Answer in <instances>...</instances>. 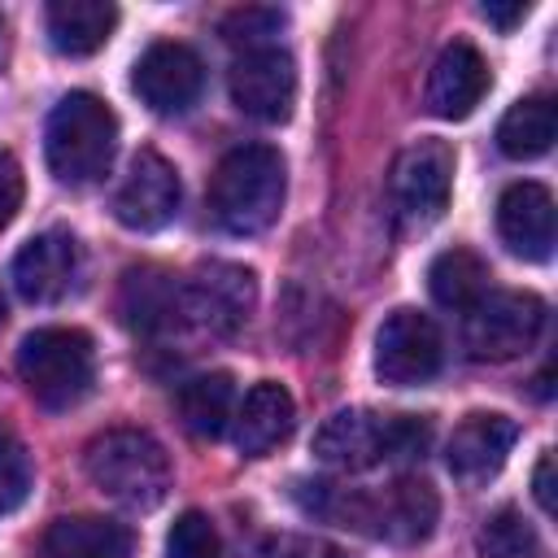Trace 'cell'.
I'll use <instances>...</instances> for the list:
<instances>
[{"instance_id": "26", "label": "cell", "mask_w": 558, "mask_h": 558, "mask_svg": "<svg viewBox=\"0 0 558 558\" xmlns=\"http://www.w3.org/2000/svg\"><path fill=\"white\" fill-rule=\"evenodd\" d=\"M31 475H35V471H31L26 445L17 440L13 427L0 423V519L13 514V510L31 497Z\"/></svg>"}, {"instance_id": "32", "label": "cell", "mask_w": 558, "mask_h": 558, "mask_svg": "<svg viewBox=\"0 0 558 558\" xmlns=\"http://www.w3.org/2000/svg\"><path fill=\"white\" fill-rule=\"evenodd\" d=\"M549 471H554V458L545 453V458L536 462V475H532V493H536V501H541V510H545V514L554 510V488H549Z\"/></svg>"}, {"instance_id": "2", "label": "cell", "mask_w": 558, "mask_h": 558, "mask_svg": "<svg viewBox=\"0 0 558 558\" xmlns=\"http://www.w3.org/2000/svg\"><path fill=\"white\" fill-rule=\"evenodd\" d=\"M283 192H288V174L279 148L240 144L218 161L209 179V214L231 235H257L279 218Z\"/></svg>"}, {"instance_id": "4", "label": "cell", "mask_w": 558, "mask_h": 558, "mask_svg": "<svg viewBox=\"0 0 558 558\" xmlns=\"http://www.w3.org/2000/svg\"><path fill=\"white\" fill-rule=\"evenodd\" d=\"M113 153H118V118L100 96L70 92L52 105L44 126V157L61 183L87 187L105 179Z\"/></svg>"}, {"instance_id": "27", "label": "cell", "mask_w": 558, "mask_h": 558, "mask_svg": "<svg viewBox=\"0 0 558 558\" xmlns=\"http://www.w3.org/2000/svg\"><path fill=\"white\" fill-rule=\"evenodd\" d=\"M166 558H222V541L201 510H183L166 532Z\"/></svg>"}, {"instance_id": "6", "label": "cell", "mask_w": 558, "mask_h": 558, "mask_svg": "<svg viewBox=\"0 0 558 558\" xmlns=\"http://www.w3.org/2000/svg\"><path fill=\"white\" fill-rule=\"evenodd\" d=\"M17 375L44 410L78 405L96 384V349L78 327H39L17 349Z\"/></svg>"}, {"instance_id": "8", "label": "cell", "mask_w": 558, "mask_h": 558, "mask_svg": "<svg viewBox=\"0 0 558 558\" xmlns=\"http://www.w3.org/2000/svg\"><path fill=\"white\" fill-rule=\"evenodd\" d=\"M179 301H183V323H192L196 331L235 336L257 305V279L248 266L205 262L187 279H179Z\"/></svg>"}, {"instance_id": "25", "label": "cell", "mask_w": 558, "mask_h": 558, "mask_svg": "<svg viewBox=\"0 0 558 558\" xmlns=\"http://www.w3.org/2000/svg\"><path fill=\"white\" fill-rule=\"evenodd\" d=\"M480 554L484 558H549L541 532L514 506H501V510H493L484 519V527H480Z\"/></svg>"}, {"instance_id": "5", "label": "cell", "mask_w": 558, "mask_h": 558, "mask_svg": "<svg viewBox=\"0 0 558 558\" xmlns=\"http://www.w3.org/2000/svg\"><path fill=\"white\" fill-rule=\"evenodd\" d=\"M87 480L126 510H157L170 493V458L161 440L140 427L100 432L83 453Z\"/></svg>"}, {"instance_id": "19", "label": "cell", "mask_w": 558, "mask_h": 558, "mask_svg": "<svg viewBox=\"0 0 558 558\" xmlns=\"http://www.w3.org/2000/svg\"><path fill=\"white\" fill-rule=\"evenodd\" d=\"M131 554H135L131 527L100 514L57 519L44 532V558H131Z\"/></svg>"}, {"instance_id": "13", "label": "cell", "mask_w": 558, "mask_h": 558, "mask_svg": "<svg viewBox=\"0 0 558 558\" xmlns=\"http://www.w3.org/2000/svg\"><path fill=\"white\" fill-rule=\"evenodd\" d=\"M179 170L161 153L140 148L113 192V218L126 231H161L179 214Z\"/></svg>"}, {"instance_id": "30", "label": "cell", "mask_w": 558, "mask_h": 558, "mask_svg": "<svg viewBox=\"0 0 558 558\" xmlns=\"http://www.w3.org/2000/svg\"><path fill=\"white\" fill-rule=\"evenodd\" d=\"M22 192H26V183H22V166L9 157V153H0V231L13 222V214L22 209Z\"/></svg>"}, {"instance_id": "23", "label": "cell", "mask_w": 558, "mask_h": 558, "mask_svg": "<svg viewBox=\"0 0 558 558\" xmlns=\"http://www.w3.org/2000/svg\"><path fill=\"white\" fill-rule=\"evenodd\" d=\"M558 131V109L549 96H523L506 109V118L497 122V148L514 161H532L541 153H549Z\"/></svg>"}, {"instance_id": "22", "label": "cell", "mask_w": 558, "mask_h": 558, "mask_svg": "<svg viewBox=\"0 0 558 558\" xmlns=\"http://www.w3.org/2000/svg\"><path fill=\"white\" fill-rule=\"evenodd\" d=\"M122 310L135 331H170L183 323V301H179V279L166 270H131L122 283Z\"/></svg>"}, {"instance_id": "15", "label": "cell", "mask_w": 558, "mask_h": 558, "mask_svg": "<svg viewBox=\"0 0 558 558\" xmlns=\"http://www.w3.org/2000/svg\"><path fill=\"white\" fill-rule=\"evenodd\" d=\"M488 61L480 57L475 44L453 39L440 48L432 74H427V113L445 118V122H462L475 113V105L488 92Z\"/></svg>"}, {"instance_id": "33", "label": "cell", "mask_w": 558, "mask_h": 558, "mask_svg": "<svg viewBox=\"0 0 558 558\" xmlns=\"http://www.w3.org/2000/svg\"><path fill=\"white\" fill-rule=\"evenodd\" d=\"M0 327H4V296H0Z\"/></svg>"}, {"instance_id": "3", "label": "cell", "mask_w": 558, "mask_h": 558, "mask_svg": "<svg viewBox=\"0 0 558 558\" xmlns=\"http://www.w3.org/2000/svg\"><path fill=\"white\" fill-rule=\"evenodd\" d=\"M432 445L427 414H375V410H340L314 436V458L331 471H371L379 462L423 458Z\"/></svg>"}, {"instance_id": "10", "label": "cell", "mask_w": 558, "mask_h": 558, "mask_svg": "<svg viewBox=\"0 0 558 558\" xmlns=\"http://www.w3.org/2000/svg\"><path fill=\"white\" fill-rule=\"evenodd\" d=\"M445 362L440 327L423 310H392L375 331V375L392 388L427 384Z\"/></svg>"}, {"instance_id": "17", "label": "cell", "mask_w": 558, "mask_h": 558, "mask_svg": "<svg viewBox=\"0 0 558 558\" xmlns=\"http://www.w3.org/2000/svg\"><path fill=\"white\" fill-rule=\"evenodd\" d=\"M497 235L523 262H549L554 253V196L545 183H510L497 201Z\"/></svg>"}, {"instance_id": "14", "label": "cell", "mask_w": 558, "mask_h": 558, "mask_svg": "<svg viewBox=\"0 0 558 558\" xmlns=\"http://www.w3.org/2000/svg\"><path fill=\"white\" fill-rule=\"evenodd\" d=\"M78 279H83V248L61 227L39 231L13 257V288L31 305H52V301L70 296L78 288Z\"/></svg>"}, {"instance_id": "20", "label": "cell", "mask_w": 558, "mask_h": 558, "mask_svg": "<svg viewBox=\"0 0 558 558\" xmlns=\"http://www.w3.org/2000/svg\"><path fill=\"white\" fill-rule=\"evenodd\" d=\"M48 44L61 57H92L109 44L118 26V9L105 0H57L48 4Z\"/></svg>"}, {"instance_id": "11", "label": "cell", "mask_w": 558, "mask_h": 558, "mask_svg": "<svg viewBox=\"0 0 558 558\" xmlns=\"http://www.w3.org/2000/svg\"><path fill=\"white\" fill-rule=\"evenodd\" d=\"M227 87H231V100L240 113H248L257 122H288L292 105H296V61L275 44L244 48L231 61Z\"/></svg>"}, {"instance_id": "7", "label": "cell", "mask_w": 558, "mask_h": 558, "mask_svg": "<svg viewBox=\"0 0 558 558\" xmlns=\"http://www.w3.org/2000/svg\"><path fill=\"white\" fill-rule=\"evenodd\" d=\"M545 331V301L536 292H484L462 323V344L475 362H510Z\"/></svg>"}, {"instance_id": "28", "label": "cell", "mask_w": 558, "mask_h": 558, "mask_svg": "<svg viewBox=\"0 0 558 558\" xmlns=\"http://www.w3.org/2000/svg\"><path fill=\"white\" fill-rule=\"evenodd\" d=\"M279 26H283V13H275V9H240L227 17L222 35L244 48H266V35H275Z\"/></svg>"}, {"instance_id": "18", "label": "cell", "mask_w": 558, "mask_h": 558, "mask_svg": "<svg viewBox=\"0 0 558 558\" xmlns=\"http://www.w3.org/2000/svg\"><path fill=\"white\" fill-rule=\"evenodd\" d=\"M296 423V405L292 392L275 379H262L244 392L240 410L231 414V432H235V449L244 458H266L270 449H279L292 436Z\"/></svg>"}, {"instance_id": "29", "label": "cell", "mask_w": 558, "mask_h": 558, "mask_svg": "<svg viewBox=\"0 0 558 558\" xmlns=\"http://www.w3.org/2000/svg\"><path fill=\"white\" fill-rule=\"evenodd\" d=\"M266 558H349V554L318 536H279L266 545Z\"/></svg>"}, {"instance_id": "1", "label": "cell", "mask_w": 558, "mask_h": 558, "mask_svg": "<svg viewBox=\"0 0 558 558\" xmlns=\"http://www.w3.org/2000/svg\"><path fill=\"white\" fill-rule=\"evenodd\" d=\"M301 506L310 514H323L340 527L392 541V545H418L432 536L440 501L436 488L418 475H401L379 493H353V488H336V484H301Z\"/></svg>"}, {"instance_id": "12", "label": "cell", "mask_w": 558, "mask_h": 558, "mask_svg": "<svg viewBox=\"0 0 558 558\" xmlns=\"http://www.w3.org/2000/svg\"><path fill=\"white\" fill-rule=\"evenodd\" d=\"M131 92L153 113H187L205 92V65L201 57L179 39H157L140 52L131 70Z\"/></svg>"}, {"instance_id": "24", "label": "cell", "mask_w": 558, "mask_h": 558, "mask_svg": "<svg viewBox=\"0 0 558 558\" xmlns=\"http://www.w3.org/2000/svg\"><path fill=\"white\" fill-rule=\"evenodd\" d=\"M427 288L436 296V305L466 314L484 292H488V262L471 248H445L436 253V262L427 266Z\"/></svg>"}, {"instance_id": "21", "label": "cell", "mask_w": 558, "mask_h": 558, "mask_svg": "<svg viewBox=\"0 0 558 558\" xmlns=\"http://www.w3.org/2000/svg\"><path fill=\"white\" fill-rule=\"evenodd\" d=\"M174 405H179V418L192 436L201 440H214L231 427V414H235V379L227 371H205V375H192L179 384L174 392Z\"/></svg>"}, {"instance_id": "9", "label": "cell", "mask_w": 558, "mask_h": 558, "mask_svg": "<svg viewBox=\"0 0 558 558\" xmlns=\"http://www.w3.org/2000/svg\"><path fill=\"white\" fill-rule=\"evenodd\" d=\"M453 148L445 140H418L410 148L397 153L392 174H388V192H392V209L401 222L410 227H427L449 209V192H453Z\"/></svg>"}, {"instance_id": "31", "label": "cell", "mask_w": 558, "mask_h": 558, "mask_svg": "<svg viewBox=\"0 0 558 558\" xmlns=\"http://www.w3.org/2000/svg\"><path fill=\"white\" fill-rule=\"evenodd\" d=\"M480 13H484V17L493 22V26L510 31V26H519V22L527 17V4H523V0H514V4H493V0H488V4L480 9Z\"/></svg>"}, {"instance_id": "16", "label": "cell", "mask_w": 558, "mask_h": 558, "mask_svg": "<svg viewBox=\"0 0 558 558\" xmlns=\"http://www.w3.org/2000/svg\"><path fill=\"white\" fill-rule=\"evenodd\" d=\"M514 440H519V423L514 418H506V414H466L453 427L449 445H445V462H449L453 480L488 484L506 466Z\"/></svg>"}]
</instances>
